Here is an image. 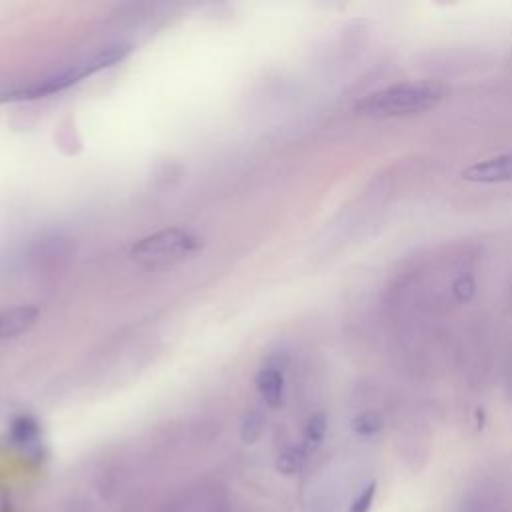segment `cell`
Segmentation results:
<instances>
[{
  "label": "cell",
  "instance_id": "2",
  "mask_svg": "<svg viewBox=\"0 0 512 512\" xmlns=\"http://www.w3.org/2000/svg\"><path fill=\"white\" fill-rule=\"evenodd\" d=\"M130 46L128 44H112L102 48L100 52H96L90 60H84L80 64H74L58 74H52L48 78H42L40 82L28 84V86H20V88H12L4 94H0V102H20V100H36V98H44L50 96L54 92H62L68 86L80 82L86 76H92L104 68H110L118 62H122L128 54H130Z\"/></svg>",
  "mask_w": 512,
  "mask_h": 512
},
{
  "label": "cell",
  "instance_id": "1",
  "mask_svg": "<svg viewBox=\"0 0 512 512\" xmlns=\"http://www.w3.org/2000/svg\"><path fill=\"white\" fill-rule=\"evenodd\" d=\"M446 86L432 80L398 82L362 96L354 112L366 118H404L428 112L446 98Z\"/></svg>",
  "mask_w": 512,
  "mask_h": 512
},
{
  "label": "cell",
  "instance_id": "6",
  "mask_svg": "<svg viewBox=\"0 0 512 512\" xmlns=\"http://www.w3.org/2000/svg\"><path fill=\"white\" fill-rule=\"evenodd\" d=\"M256 388L270 408H278L284 400V374L276 366H266L256 376Z\"/></svg>",
  "mask_w": 512,
  "mask_h": 512
},
{
  "label": "cell",
  "instance_id": "9",
  "mask_svg": "<svg viewBox=\"0 0 512 512\" xmlns=\"http://www.w3.org/2000/svg\"><path fill=\"white\" fill-rule=\"evenodd\" d=\"M10 438L18 446H32L38 440V424L28 416L16 418L10 426Z\"/></svg>",
  "mask_w": 512,
  "mask_h": 512
},
{
  "label": "cell",
  "instance_id": "12",
  "mask_svg": "<svg viewBox=\"0 0 512 512\" xmlns=\"http://www.w3.org/2000/svg\"><path fill=\"white\" fill-rule=\"evenodd\" d=\"M262 426H264V420L258 412H250L244 416V422H242V438L244 442H254L260 432H262Z\"/></svg>",
  "mask_w": 512,
  "mask_h": 512
},
{
  "label": "cell",
  "instance_id": "3",
  "mask_svg": "<svg viewBox=\"0 0 512 512\" xmlns=\"http://www.w3.org/2000/svg\"><path fill=\"white\" fill-rule=\"evenodd\" d=\"M198 246H200V240L188 230L166 228L136 242L130 250V256L136 260H164V258L190 254Z\"/></svg>",
  "mask_w": 512,
  "mask_h": 512
},
{
  "label": "cell",
  "instance_id": "11",
  "mask_svg": "<svg viewBox=\"0 0 512 512\" xmlns=\"http://www.w3.org/2000/svg\"><path fill=\"white\" fill-rule=\"evenodd\" d=\"M374 496H376V482H368L360 494L352 500L348 512H370L372 504H374Z\"/></svg>",
  "mask_w": 512,
  "mask_h": 512
},
{
  "label": "cell",
  "instance_id": "13",
  "mask_svg": "<svg viewBox=\"0 0 512 512\" xmlns=\"http://www.w3.org/2000/svg\"><path fill=\"white\" fill-rule=\"evenodd\" d=\"M460 512H492L488 494H486V492H476V494H472L466 502H462Z\"/></svg>",
  "mask_w": 512,
  "mask_h": 512
},
{
  "label": "cell",
  "instance_id": "7",
  "mask_svg": "<svg viewBox=\"0 0 512 512\" xmlns=\"http://www.w3.org/2000/svg\"><path fill=\"white\" fill-rule=\"evenodd\" d=\"M384 428V416L378 410H364L352 418V430L358 436L370 438Z\"/></svg>",
  "mask_w": 512,
  "mask_h": 512
},
{
  "label": "cell",
  "instance_id": "8",
  "mask_svg": "<svg viewBox=\"0 0 512 512\" xmlns=\"http://www.w3.org/2000/svg\"><path fill=\"white\" fill-rule=\"evenodd\" d=\"M326 430H328L326 414L324 412L312 414L304 424V446H306V450H312L318 444H322V440L326 436Z\"/></svg>",
  "mask_w": 512,
  "mask_h": 512
},
{
  "label": "cell",
  "instance_id": "14",
  "mask_svg": "<svg viewBox=\"0 0 512 512\" xmlns=\"http://www.w3.org/2000/svg\"><path fill=\"white\" fill-rule=\"evenodd\" d=\"M474 288H476V284H474L472 276H468V274L458 276V280H454V284H452V292L460 302H466L474 294Z\"/></svg>",
  "mask_w": 512,
  "mask_h": 512
},
{
  "label": "cell",
  "instance_id": "5",
  "mask_svg": "<svg viewBox=\"0 0 512 512\" xmlns=\"http://www.w3.org/2000/svg\"><path fill=\"white\" fill-rule=\"evenodd\" d=\"M38 320V310L34 306H14L0 312V340L14 338L28 332Z\"/></svg>",
  "mask_w": 512,
  "mask_h": 512
},
{
  "label": "cell",
  "instance_id": "4",
  "mask_svg": "<svg viewBox=\"0 0 512 512\" xmlns=\"http://www.w3.org/2000/svg\"><path fill=\"white\" fill-rule=\"evenodd\" d=\"M462 178L476 184L512 182V152L490 156L468 166L466 170H462Z\"/></svg>",
  "mask_w": 512,
  "mask_h": 512
},
{
  "label": "cell",
  "instance_id": "10",
  "mask_svg": "<svg viewBox=\"0 0 512 512\" xmlns=\"http://www.w3.org/2000/svg\"><path fill=\"white\" fill-rule=\"evenodd\" d=\"M304 458H306V448H300V446H290L286 448L278 460H276V468L284 474H296L302 464H304Z\"/></svg>",
  "mask_w": 512,
  "mask_h": 512
}]
</instances>
